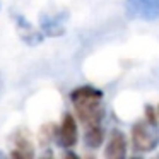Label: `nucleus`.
Segmentation results:
<instances>
[{
	"instance_id": "obj_1",
	"label": "nucleus",
	"mask_w": 159,
	"mask_h": 159,
	"mask_svg": "<svg viewBox=\"0 0 159 159\" xmlns=\"http://www.w3.org/2000/svg\"><path fill=\"white\" fill-rule=\"evenodd\" d=\"M70 101L84 128L103 127L101 121L104 118V106L103 93L99 89L93 86H80L70 93Z\"/></svg>"
},
{
	"instance_id": "obj_2",
	"label": "nucleus",
	"mask_w": 159,
	"mask_h": 159,
	"mask_svg": "<svg viewBox=\"0 0 159 159\" xmlns=\"http://www.w3.org/2000/svg\"><path fill=\"white\" fill-rule=\"evenodd\" d=\"M159 144V128L157 121L147 118L137 121L132 127V145L137 152H151Z\"/></svg>"
},
{
	"instance_id": "obj_3",
	"label": "nucleus",
	"mask_w": 159,
	"mask_h": 159,
	"mask_svg": "<svg viewBox=\"0 0 159 159\" xmlns=\"http://www.w3.org/2000/svg\"><path fill=\"white\" fill-rule=\"evenodd\" d=\"M127 14L134 19L156 21L159 19V0H127Z\"/></svg>"
},
{
	"instance_id": "obj_4",
	"label": "nucleus",
	"mask_w": 159,
	"mask_h": 159,
	"mask_svg": "<svg viewBox=\"0 0 159 159\" xmlns=\"http://www.w3.org/2000/svg\"><path fill=\"white\" fill-rule=\"evenodd\" d=\"M55 139L58 142L60 147L63 149H70L77 144V139H79V128H77V121L75 118L70 113H65L62 118V123L60 127L55 130Z\"/></svg>"
},
{
	"instance_id": "obj_5",
	"label": "nucleus",
	"mask_w": 159,
	"mask_h": 159,
	"mask_svg": "<svg viewBox=\"0 0 159 159\" xmlns=\"http://www.w3.org/2000/svg\"><path fill=\"white\" fill-rule=\"evenodd\" d=\"M12 17H14L16 29H17L19 38H21L28 46H36V45H39V43L45 39V33L38 31V29H36L34 26H33L31 22L24 17V16L16 14V12H14V14H12Z\"/></svg>"
},
{
	"instance_id": "obj_6",
	"label": "nucleus",
	"mask_w": 159,
	"mask_h": 159,
	"mask_svg": "<svg viewBox=\"0 0 159 159\" xmlns=\"http://www.w3.org/2000/svg\"><path fill=\"white\" fill-rule=\"evenodd\" d=\"M127 156V139L120 130H113L110 140L104 149V157L108 159H121Z\"/></svg>"
},
{
	"instance_id": "obj_7",
	"label": "nucleus",
	"mask_w": 159,
	"mask_h": 159,
	"mask_svg": "<svg viewBox=\"0 0 159 159\" xmlns=\"http://www.w3.org/2000/svg\"><path fill=\"white\" fill-rule=\"evenodd\" d=\"M62 17H65V14L60 16H53V17H48V16H43L41 17V31L45 33V36H50V38H58L65 33V26H63Z\"/></svg>"
},
{
	"instance_id": "obj_8",
	"label": "nucleus",
	"mask_w": 159,
	"mask_h": 159,
	"mask_svg": "<svg viewBox=\"0 0 159 159\" xmlns=\"http://www.w3.org/2000/svg\"><path fill=\"white\" fill-rule=\"evenodd\" d=\"M104 139V132L103 127H93V128H86V134H84V142H86L87 147L96 149L103 144Z\"/></svg>"
},
{
	"instance_id": "obj_9",
	"label": "nucleus",
	"mask_w": 159,
	"mask_h": 159,
	"mask_svg": "<svg viewBox=\"0 0 159 159\" xmlns=\"http://www.w3.org/2000/svg\"><path fill=\"white\" fill-rule=\"evenodd\" d=\"M157 111H159V108H157Z\"/></svg>"
}]
</instances>
